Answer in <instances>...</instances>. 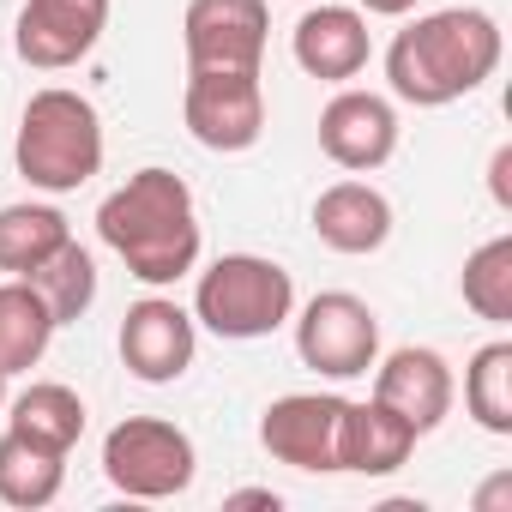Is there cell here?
<instances>
[{"label":"cell","mask_w":512,"mask_h":512,"mask_svg":"<svg viewBox=\"0 0 512 512\" xmlns=\"http://www.w3.org/2000/svg\"><path fill=\"white\" fill-rule=\"evenodd\" d=\"M97 235L103 247L121 253V266L163 290L175 278H187L199 266V211H193V187L175 169H139L127 175L103 205H97Z\"/></svg>","instance_id":"cell-1"},{"label":"cell","mask_w":512,"mask_h":512,"mask_svg":"<svg viewBox=\"0 0 512 512\" xmlns=\"http://www.w3.org/2000/svg\"><path fill=\"white\" fill-rule=\"evenodd\" d=\"M494 67H500V25L482 7L422 13L386 49L392 97L398 103H416V109H446V103L482 91L494 79Z\"/></svg>","instance_id":"cell-2"},{"label":"cell","mask_w":512,"mask_h":512,"mask_svg":"<svg viewBox=\"0 0 512 512\" xmlns=\"http://www.w3.org/2000/svg\"><path fill=\"white\" fill-rule=\"evenodd\" d=\"M13 163L43 193H79L103 169V121H97V103L79 97V91H67V85L37 91L25 103V115H19Z\"/></svg>","instance_id":"cell-3"},{"label":"cell","mask_w":512,"mask_h":512,"mask_svg":"<svg viewBox=\"0 0 512 512\" xmlns=\"http://www.w3.org/2000/svg\"><path fill=\"white\" fill-rule=\"evenodd\" d=\"M290 314H296V278L278 260H266V253H223V260L199 272L193 320L229 344L272 338Z\"/></svg>","instance_id":"cell-4"},{"label":"cell","mask_w":512,"mask_h":512,"mask_svg":"<svg viewBox=\"0 0 512 512\" xmlns=\"http://www.w3.org/2000/svg\"><path fill=\"white\" fill-rule=\"evenodd\" d=\"M193 470H199V452H193L187 428H175L163 416H127L103 440V476L127 500H175V494H187Z\"/></svg>","instance_id":"cell-5"},{"label":"cell","mask_w":512,"mask_h":512,"mask_svg":"<svg viewBox=\"0 0 512 512\" xmlns=\"http://www.w3.org/2000/svg\"><path fill=\"white\" fill-rule=\"evenodd\" d=\"M296 356L326 380H356L380 362V314L350 290H320L296 320Z\"/></svg>","instance_id":"cell-6"},{"label":"cell","mask_w":512,"mask_h":512,"mask_svg":"<svg viewBox=\"0 0 512 512\" xmlns=\"http://www.w3.org/2000/svg\"><path fill=\"white\" fill-rule=\"evenodd\" d=\"M272 37L266 0H187L181 49L187 73H260Z\"/></svg>","instance_id":"cell-7"},{"label":"cell","mask_w":512,"mask_h":512,"mask_svg":"<svg viewBox=\"0 0 512 512\" xmlns=\"http://www.w3.org/2000/svg\"><path fill=\"white\" fill-rule=\"evenodd\" d=\"M181 121L187 133L217 151V157H235V151H253L266 133V91H260V73H187V97H181Z\"/></svg>","instance_id":"cell-8"},{"label":"cell","mask_w":512,"mask_h":512,"mask_svg":"<svg viewBox=\"0 0 512 512\" xmlns=\"http://www.w3.org/2000/svg\"><path fill=\"white\" fill-rule=\"evenodd\" d=\"M344 404L338 392H290L278 404H266L260 416V446L290 464V470H338V428H344Z\"/></svg>","instance_id":"cell-9"},{"label":"cell","mask_w":512,"mask_h":512,"mask_svg":"<svg viewBox=\"0 0 512 512\" xmlns=\"http://www.w3.org/2000/svg\"><path fill=\"white\" fill-rule=\"evenodd\" d=\"M193 350H199V320L169 302V296H145L127 308L121 320V362L133 380L145 386H169L193 368Z\"/></svg>","instance_id":"cell-10"},{"label":"cell","mask_w":512,"mask_h":512,"mask_svg":"<svg viewBox=\"0 0 512 512\" xmlns=\"http://www.w3.org/2000/svg\"><path fill=\"white\" fill-rule=\"evenodd\" d=\"M103 31H109V0H25L13 49L25 67L61 73V67H79Z\"/></svg>","instance_id":"cell-11"},{"label":"cell","mask_w":512,"mask_h":512,"mask_svg":"<svg viewBox=\"0 0 512 512\" xmlns=\"http://www.w3.org/2000/svg\"><path fill=\"white\" fill-rule=\"evenodd\" d=\"M374 398L386 410H398L416 434H434L446 416H452V398H458V380H452V362L428 344H404L392 356L374 362Z\"/></svg>","instance_id":"cell-12"},{"label":"cell","mask_w":512,"mask_h":512,"mask_svg":"<svg viewBox=\"0 0 512 512\" xmlns=\"http://www.w3.org/2000/svg\"><path fill=\"white\" fill-rule=\"evenodd\" d=\"M320 151L350 169V175H368L380 163H392L398 151V109L380 97V91H338L326 109H320Z\"/></svg>","instance_id":"cell-13"},{"label":"cell","mask_w":512,"mask_h":512,"mask_svg":"<svg viewBox=\"0 0 512 512\" xmlns=\"http://www.w3.org/2000/svg\"><path fill=\"white\" fill-rule=\"evenodd\" d=\"M290 49H296V67H302L308 79H326V85H350V79L368 67V55H374L368 19H362L356 7H326V0L296 19Z\"/></svg>","instance_id":"cell-14"},{"label":"cell","mask_w":512,"mask_h":512,"mask_svg":"<svg viewBox=\"0 0 512 512\" xmlns=\"http://www.w3.org/2000/svg\"><path fill=\"white\" fill-rule=\"evenodd\" d=\"M314 235L332 253H380L392 241V199L374 181H332L314 199Z\"/></svg>","instance_id":"cell-15"},{"label":"cell","mask_w":512,"mask_h":512,"mask_svg":"<svg viewBox=\"0 0 512 512\" xmlns=\"http://www.w3.org/2000/svg\"><path fill=\"white\" fill-rule=\"evenodd\" d=\"M416 428L386 410L380 398L368 404H344V428H338V470H356V476H392L398 464H410L416 452Z\"/></svg>","instance_id":"cell-16"},{"label":"cell","mask_w":512,"mask_h":512,"mask_svg":"<svg viewBox=\"0 0 512 512\" xmlns=\"http://www.w3.org/2000/svg\"><path fill=\"white\" fill-rule=\"evenodd\" d=\"M49 338H55L49 302L25 278H7V284H0V374H7V380L31 374L49 356Z\"/></svg>","instance_id":"cell-17"},{"label":"cell","mask_w":512,"mask_h":512,"mask_svg":"<svg viewBox=\"0 0 512 512\" xmlns=\"http://www.w3.org/2000/svg\"><path fill=\"white\" fill-rule=\"evenodd\" d=\"M7 428L25 440H43L55 452H73L85 434V398L61 380H31L13 404H7Z\"/></svg>","instance_id":"cell-18"},{"label":"cell","mask_w":512,"mask_h":512,"mask_svg":"<svg viewBox=\"0 0 512 512\" xmlns=\"http://www.w3.org/2000/svg\"><path fill=\"white\" fill-rule=\"evenodd\" d=\"M67 482V452L43 446V440H25V434H0V500L19 506V512H37L61 494Z\"/></svg>","instance_id":"cell-19"},{"label":"cell","mask_w":512,"mask_h":512,"mask_svg":"<svg viewBox=\"0 0 512 512\" xmlns=\"http://www.w3.org/2000/svg\"><path fill=\"white\" fill-rule=\"evenodd\" d=\"M73 241V223L55 205H0V272L7 278H31L55 247Z\"/></svg>","instance_id":"cell-20"},{"label":"cell","mask_w":512,"mask_h":512,"mask_svg":"<svg viewBox=\"0 0 512 512\" xmlns=\"http://www.w3.org/2000/svg\"><path fill=\"white\" fill-rule=\"evenodd\" d=\"M25 284L49 302L55 326H73V320H85V314H91V302H97V260H91L79 241H67V247H55V253H49V260H43Z\"/></svg>","instance_id":"cell-21"},{"label":"cell","mask_w":512,"mask_h":512,"mask_svg":"<svg viewBox=\"0 0 512 512\" xmlns=\"http://www.w3.org/2000/svg\"><path fill=\"white\" fill-rule=\"evenodd\" d=\"M464 410L488 434H512V344L494 338L464 368Z\"/></svg>","instance_id":"cell-22"},{"label":"cell","mask_w":512,"mask_h":512,"mask_svg":"<svg viewBox=\"0 0 512 512\" xmlns=\"http://www.w3.org/2000/svg\"><path fill=\"white\" fill-rule=\"evenodd\" d=\"M464 308L488 326H512V235H494L482 241L470 260H464Z\"/></svg>","instance_id":"cell-23"},{"label":"cell","mask_w":512,"mask_h":512,"mask_svg":"<svg viewBox=\"0 0 512 512\" xmlns=\"http://www.w3.org/2000/svg\"><path fill=\"white\" fill-rule=\"evenodd\" d=\"M506 175H512V145H500L494 163H488V193H494L500 211H512V181H506Z\"/></svg>","instance_id":"cell-24"},{"label":"cell","mask_w":512,"mask_h":512,"mask_svg":"<svg viewBox=\"0 0 512 512\" xmlns=\"http://www.w3.org/2000/svg\"><path fill=\"white\" fill-rule=\"evenodd\" d=\"M416 0H356V13H374V19H404Z\"/></svg>","instance_id":"cell-25"},{"label":"cell","mask_w":512,"mask_h":512,"mask_svg":"<svg viewBox=\"0 0 512 512\" xmlns=\"http://www.w3.org/2000/svg\"><path fill=\"white\" fill-rule=\"evenodd\" d=\"M229 506H278V494L272 488H241V494H229Z\"/></svg>","instance_id":"cell-26"},{"label":"cell","mask_w":512,"mask_h":512,"mask_svg":"<svg viewBox=\"0 0 512 512\" xmlns=\"http://www.w3.org/2000/svg\"><path fill=\"white\" fill-rule=\"evenodd\" d=\"M0 410H7V374H0Z\"/></svg>","instance_id":"cell-27"}]
</instances>
